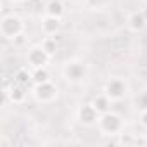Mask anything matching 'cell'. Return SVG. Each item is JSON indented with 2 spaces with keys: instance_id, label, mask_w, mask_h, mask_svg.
<instances>
[{
  "instance_id": "ffe728a7",
  "label": "cell",
  "mask_w": 147,
  "mask_h": 147,
  "mask_svg": "<svg viewBox=\"0 0 147 147\" xmlns=\"http://www.w3.org/2000/svg\"><path fill=\"white\" fill-rule=\"evenodd\" d=\"M142 12H144V18H145V21H147V7H145V9H144Z\"/></svg>"
},
{
  "instance_id": "7a4b0ae2",
  "label": "cell",
  "mask_w": 147,
  "mask_h": 147,
  "mask_svg": "<svg viewBox=\"0 0 147 147\" xmlns=\"http://www.w3.org/2000/svg\"><path fill=\"white\" fill-rule=\"evenodd\" d=\"M97 125H99V130H100L102 135L113 137V135H119L123 131V119H121L119 114H116L113 111H107V113L100 114Z\"/></svg>"
},
{
  "instance_id": "277c9868",
  "label": "cell",
  "mask_w": 147,
  "mask_h": 147,
  "mask_svg": "<svg viewBox=\"0 0 147 147\" xmlns=\"http://www.w3.org/2000/svg\"><path fill=\"white\" fill-rule=\"evenodd\" d=\"M33 95H35V99H36L40 104H49V102H54V100L57 99V87H55L52 82L38 83V85H35Z\"/></svg>"
},
{
  "instance_id": "6da1fadb",
  "label": "cell",
  "mask_w": 147,
  "mask_h": 147,
  "mask_svg": "<svg viewBox=\"0 0 147 147\" xmlns=\"http://www.w3.org/2000/svg\"><path fill=\"white\" fill-rule=\"evenodd\" d=\"M23 31H24V23L16 14L4 16L0 21V33L7 40H16L18 36H23Z\"/></svg>"
},
{
  "instance_id": "ba28073f",
  "label": "cell",
  "mask_w": 147,
  "mask_h": 147,
  "mask_svg": "<svg viewBox=\"0 0 147 147\" xmlns=\"http://www.w3.org/2000/svg\"><path fill=\"white\" fill-rule=\"evenodd\" d=\"M49 59H50V55H49L42 47H33V49H30L28 54H26V61H28V64H30L33 69L47 66V64H49Z\"/></svg>"
},
{
  "instance_id": "8fae6325",
  "label": "cell",
  "mask_w": 147,
  "mask_h": 147,
  "mask_svg": "<svg viewBox=\"0 0 147 147\" xmlns=\"http://www.w3.org/2000/svg\"><path fill=\"white\" fill-rule=\"evenodd\" d=\"M92 104H94V107L99 111V114H104V113H107V111H111V106H113V100L106 95V94H99V95H95L94 97V100H92Z\"/></svg>"
},
{
  "instance_id": "2e32d148",
  "label": "cell",
  "mask_w": 147,
  "mask_h": 147,
  "mask_svg": "<svg viewBox=\"0 0 147 147\" xmlns=\"http://www.w3.org/2000/svg\"><path fill=\"white\" fill-rule=\"evenodd\" d=\"M135 106L140 109V111H147V92H142L137 95L135 99Z\"/></svg>"
},
{
  "instance_id": "ac0fdd59",
  "label": "cell",
  "mask_w": 147,
  "mask_h": 147,
  "mask_svg": "<svg viewBox=\"0 0 147 147\" xmlns=\"http://www.w3.org/2000/svg\"><path fill=\"white\" fill-rule=\"evenodd\" d=\"M140 123H142V126L147 128V111H140Z\"/></svg>"
},
{
  "instance_id": "e0dca14e",
  "label": "cell",
  "mask_w": 147,
  "mask_h": 147,
  "mask_svg": "<svg viewBox=\"0 0 147 147\" xmlns=\"http://www.w3.org/2000/svg\"><path fill=\"white\" fill-rule=\"evenodd\" d=\"M121 145H131L135 144V137L131 133H119V140H118Z\"/></svg>"
},
{
  "instance_id": "9a60e30c",
  "label": "cell",
  "mask_w": 147,
  "mask_h": 147,
  "mask_svg": "<svg viewBox=\"0 0 147 147\" xmlns=\"http://www.w3.org/2000/svg\"><path fill=\"white\" fill-rule=\"evenodd\" d=\"M50 57L57 52V42H55V38L54 36H47V38H43V42H42V45H40Z\"/></svg>"
},
{
  "instance_id": "9c48e42d",
  "label": "cell",
  "mask_w": 147,
  "mask_h": 147,
  "mask_svg": "<svg viewBox=\"0 0 147 147\" xmlns=\"http://www.w3.org/2000/svg\"><path fill=\"white\" fill-rule=\"evenodd\" d=\"M42 31L47 36H54L61 31V18H54V16H47L42 19Z\"/></svg>"
},
{
  "instance_id": "5b68a950",
  "label": "cell",
  "mask_w": 147,
  "mask_h": 147,
  "mask_svg": "<svg viewBox=\"0 0 147 147\" xmlns=\"http://www.w3.org/2000/svg\"><path fill=\"white\" fill-rule=\"evenodd\" d=\"M126 92H128V85L121 78H111L106 83V87H104V94L111 100H121V99H125Z\"/></svg>"
},
{
  "instance_id": "3957f363",
  "label": "cell",
  "mask_w": 147,
  "mask_h": 147,
  "mask_svg": "<svg viewBox=\"0 0 147 147\" xmlns=\"http://www.w3.org/2000/svg\"><path fill=\"white\" fill-rule=\"evenodd\" d=\"M62 75H64L66 82H69V83H82L88 75V66H87V62L78 61V59L67 61L62 67Z\"/></svg>"
},
{
  "instance_id": "4fadbf2b",
  "label": "cell",
  "mask_w": 147,
  "mask_h": 147,
  "mask_svg": "<svg viewBox=\"0 0 147 147\" xmlns=\"http://www.w3.org/2000/svg\"><path fill=\"white\" fill-rule=\"evenodd\" d=\"M45 82H50V73H49V69L45 66L33 69V83L38 85V83H45Z\"/></svg>"
},
{
  "instance_id": "5bb4252c",
  "label": "cell",
  "mask_w": 147,
  "mask_h": 147,
  "mask_svg": "<svg viewBox=\"0 0 147 147\" xmlns=\"http://www.w3.org/2000/svg\"><path fill=\"white\" fill-rule=\"evenodd\" d=\"M14 82L16 83H21V85H28L30 82H33V73H30L28 69L21 67L16 71V75H14Z\"/></svg>"
},
{
  "instance_id": "7402d4cb",
  "label": "cell",
  "mask_w": 147,
  "mask_h": 147,
  "mask_svg": "<svg viewBox=\"0 0 147 147\" xmlns=\"http://www.w3.org/2000/svg\"><path fill=\"white\" fill-rule=\"evenodd\" d=\"M11 2H24V0H11Z\"/></svg>"
},
{
  "instance_id": "52a82bcc",
  "label": "cell",
  "mask_w": 147,
  "mask_h": 147,
  "mask_svg": "<svg viewBox=\"0 0 147 147\" xmlns=\"http://www.w3.org/2000/svg\"><path fill=\"white\" fill-rule=\"evenodd\" d=\"M99 111L94 107V104H83L78 107V121L85 126H94L99 121Z\"/></svg>"
},
{
  "instance_id": "7c38bea8",
  "label": "cell",
  "mask_w": 147,
  "mask_h": 147,
  "mask_svg": "<svg viewBox=\"0 0 147 147\" xmlns=\"http://www.w3.org/2000/svg\"><path fill=\"white\" fill-rule=\"evenodd\" d=\"M45 14L47 16H54V18H62L64 14V5L61 0H49L45 5Z\"/></svg>"
},
{
  "instance_id": "44dd1931",
  "label": "cell",
  "mask_w": 147,
  "mask_h": 147,
  "mask_svg": "<svg viewBox=\"0 0 147 147\" xmlns=\"http://www.w3.org/2000/svg\"><path fill=\"white\" fill-rule=\"evenodd\" d=\"M66 2H71V4H76V2H80V0H66Z\"/></svg>"
},
{
  "instance_id": "30bf717a",
  "label": "cell",
  "mask_w": 147,
  "mask_h": 147,
  "mask_svg": "<svg viewBox=\"0 0 147 147\" xmlns=\"http://www.w3.org/2000/svg\"><path fill=\"white\" fill-rule=\"evenodd\" d=\"M126 24H128V28H130L131 31H142V30L147 26V21H145V18H144V12H142V11L131 12V14L128 16V19H126Z\"/></svg>"
},
{
  "instance_id": "8992f818",
  "label": "cell",
  "mask_w": 147,
  "mask_h": 147,
  "mask_svg": "<svg viewBox=\"0 0 147 147\" xmlns=\"http://www.w3.org/2000/svg\"><path fill=\"white\" fill-rule=\"evenodd\" d=\"M28 95V85H21V83H12L11 87L4 88V102H12V104H21L26 100Z\"/></svg>"
},
{
  "instance_id": "603a6c76",
  "label": "cell",
  "mask_w": 147,
  "mask_h": 147,
  "mask_svg": "<svg viewBox=\"0 0 147 147\" xmlns=\"http://www.w3.org/2000/svg\"><path fill=\"white\" fill-rule=\"evenodd\" d=\"M144 2H145V4H147V0H144Z\"/></svg>"
},
{
  "instance_id": "d6986e66",
  "label": "cell",
  "mask_w": 147,
  "mask_h": 147,
  "mask_svg": "<svg viewBox=\"0 0 147 147\" xmlns=\"http://www.w3.org/2000/svg\"><path fill=\"white\" fill-rule=\"evenodd\" d=\"M28 2H30V4H33V5H36V4H40V2H42V0H28Z\"/></svg>"
}]
</instances>
